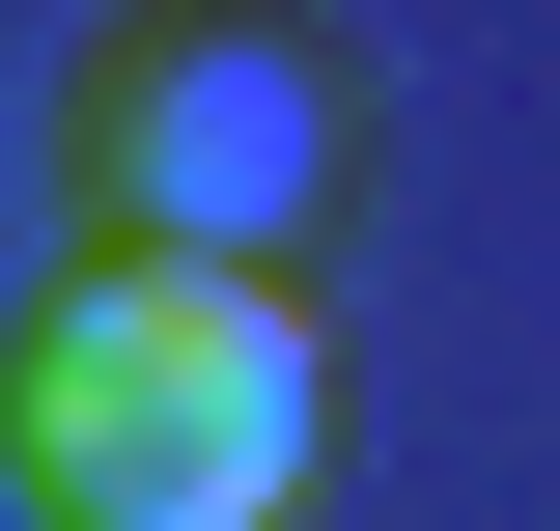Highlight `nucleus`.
Segmentation results:
<instances>
[{
	"mask_svg": "<svg viewBox=\"0 0 560 531\" xmlns=\"http://www.w3.org/2000/svg\"><path fill=\"white\" fill-rule=\"evenodd\" d=\"M337 168H364V57L308 28V0H113V28L57 57L84 252H253V280H308Z\"/></svg>",
	"mask_w": 560,
	"mask_h": 531,
	"instance_id": "f03ea898",
	"label": "nucleus"
},
{
	"mask_svg": "<svg viewBox=\"0 0 560 531\" xmlns=\"http://www.w3.org/2000/svg\"><path fill=\"white\" fill-rule=\"evenodd\" d=\"M337 420V335L253 252H57L0 335V475L28 531H280Z\"/></svg>",
	"mask_w": 560,
	"mask_h": 531,
	"instance_id": "f257e3e1",
	"label": "nucleus"
}]
</instances>
